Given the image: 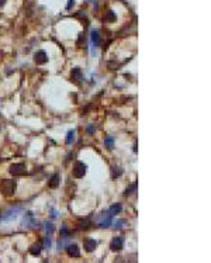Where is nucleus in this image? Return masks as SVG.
<instances>
[{
  "label": "nucleus",
  "instance_id": "1",
  "mask_svg": "<svg viewBox=\"0 0 211 263\" xmlns=\"http://www.w3.org/2000/svg\"><path fill=\"white\" fill-rule=\"evenodd\" d=\"M16 187H17V183L16 180H3V182L0 183V193L4 196H11L14 194V191H16Z\"/></svg>",
  "mask_w": 211,
  "mask_h": 263
},
{
  "label": "nucleus",
  "instance_id": "2",
  "mask_svg": "<svg viewBox=\"0 0 211 263\" xmlns=\"http://www.w3.org/2000/svg\"><path fill=\"white\" fill-rule=\"evenodd\" d=\"M73 176L76 179H82L86 174V165L83 162H76L73 165Z\"/></svg>",
  "mask_w": 211,
  "mask_h": 263
},
{
  "label": "nucleus",
  "instance_id": "3",
  "mask_svg": "<svg viewBox=\"0 0 211 263\" xmlns=\"http://www.w3.org/2000/svg\"><path fill=\"white\" fill-rule=\"evenodd\" d=\"M8 170H10V173L13 176H21V174L25 173V166L23 163H13Z\"/></svg>",
  "mask_w": 211,
  "mask_h": 263
},
{
  "label": "nucleus",
  "instance_id": "4",
  "mask_svg": "<svg viewBox=\"0 0 211 263\" xmlns=\"http://www.w3.org/2000/svg\"><path fill=\"white\" fill-rule=\"evenodd\" d=\"M34 61H35L37 65H44V63L48 62V55H47L45 51H38L34 57Z\"/></svg>",
  "mask_w": 211,
  "mask_h": 263
},
{
  "label": "nucleus",
  "instance_id": "5",
  "mask_svg": "<svg viewBox=\"0 0 211 263\" xmlns=\"http://www.w3.org/2000/svg\"><path fill=\"white\" fill-rule=\"evenodd\" d=\"M122 245H124V238H122V236H117V238L113 239V242H111L110 248H111V251L118 252V251H121L122 249Z\"/></svg>",
  "mask_w": 211,
  "mask_h": 263
},
{
  "label": "nucleus",
  "instance_id": "6",
  "mask_svg": "<svg viewBox=\"0 0 211 263\" xmlns=\"http://www.w3.org/2000/svg\"><path fill=\"white\" fill-rule=\"evenodd\" d=\"M66 252L70 258H79L80 256V251H79V246L77 245H69L66 248Z\"/></svg>",
  "mask_w": 211,
  "mask_h": 263
},
{
  "label": "nucleus",
  "instance_id": "7",
  "mask_svg": "<svg viewBox=\"0 0 211 263\" xmlns=\"http://www.w3.org/2000/svg\"><path fill=\"white\" fill-rule=\"evenodd\" d=\"M59 183H61V174H59V173H55V174H52V177L49 179L48 186L51 187V189H55V187L59 186Z\"/></svg>",
  "mask_w": 211,
  "mask_h": 263
},
{
  "label": "nucleus",
  "instance_id": "8",
  "mask_svg": "<svg viewBox=\"0 0 211 263\" xmlns=\"http://www.w3.org/2000/svg\"><path fill=\"white\" fill-rule=\"evenodd\" d=\"M96 246H97V242L94 239H86L85 241V249L87 252H93L96 249Z\"/></svg>",
  "mask_w": 211,
  "mask_h": 263
},
{
  "label": "nucleus",
  "instance_id": "9",
  "mask_svg": "<svg viewBox=\"0 0 211 263\" xmlns=\"http://www.w3.org/2000/svg\"><path fill=\"white\" fill-rule=\"evenodd\" d=\"M70 77H72L73 80H79V79H82V70H80V68H73L72 72H70Z\"/></svg>",
  "mask_w": 211,
  "mask_h": 263
},
{
  "label": "nucleus",
  "instance_id": "10",
  "mask_svg": "<svg viewBox=\"0 0 211 263\" xmlns=\"http://www.w3.org/2000/svg\"><path fill=\"white\" fill-rule=\"evenodd\" d=\"M41 249H42L41 245H33V246L30 248V253L33 256H38L41 253Z\"/></svg>",
  "mask_w": 211,
  "mask_h": 263
},
{
  "label": "nucleus",
  "instance_id": "11",
  "mask_svg": "<svg viewBox=\"0 0 211 263\" xmlns=\"http://www.w3.org/2000/svg\"><path fill=\"white\" fill-rule=\"evenodd\" d=\"M92 42H93L94 47H99V45H100V37H99L97 31H92Z\"/></svg>",
  "mask_w": 211,
  "mask_h": 263
},
{
  "label": "nucleus",
  "instance_id": "12",
  "mask_svg": "<svg viewBox=\"0 0 211 263\" xmlns=\"http://www.w3.org/2000/svg\"><path fill=\"white\" fill-rule=\"evenodd\" d=\"M121 210H122V207H121V204H115V206H113L111 208H110V217L111 215H115V214H118V213H121Z\"/></svg>",
  "mask_w": 211,
  "mask_h": 263
},
{
  "label": "nucleus",
  "instance_id": "13",
  "mask_svg": "<svg viewBox=\"0 0 211 263\" xmlns=\"http://www.w3.org/2000/svg\"><path fill=\"white\" fill-rule=\"evenodd\" d=\"M135 189H137V183H132V184H131L130 187H128V189H127L125 191H124V194L125 196H130V194H132V193H134V190Z\"/></svg>",
  "mask_w": 211,
  "mask_h": 263
},
{
  "label": "nucleus",
  "instance_id": "14",
  "mask_svg": "<svg viewBox=\"0 0 211 263\" xmlns=\"http://www.w3.org/2000/svg\"><path fill=\"white\" fill-rule=\"evenodd\" d=\"M115 18H117V17H115L114 11H111V10H110V11L107 13V16H106V20L107 21H115Z\"/></svg>",
  "mask_w": 211,
  "mask_h": 263
},
{
  "label": "nucleus",
  "instance_id": "15",
  "mask_svg": "<svg viewBox=\"0 0 211 263\" xmlns=\"http://www.w3.org/2000/svg\"><path fill=\"white\" fill-rule=\"evenodd\" d=\"M122 170L120 169V167H113V177H118V176H121Z\"/></svg>",
  "mask_w": 211,
  "mask_h": 263
},
{
  "label": "nucleus",
  "instance_id": "16",
  "mask_svg": "<svg viewBox=\"0 0 211 263\" xmlns=\"http://www.w3.org/2000/svg\"><path fill=\"white\" fill-rule=\"evenodd\" d=\"M73 135H75L73 131H69V132H68V137H66V142H68V144H72L73 142Z\"/></svg>",
  "mask_w": 211,
  "mask_h": 263
},
{
  "label": "nucleus",
  "instance_id": "17",
  "mask_svg": "<svg viewBox=\"0 0 211 263\" xmlns=\"http://www.w3.org/2000/svg\"><path fill=\"white\" fill-rule=\"evenodd\" d=\"M113 144H114V139H113L111 137L106 138V145L109 146V148H113Z\"/></svg>",
  "mask_w": 211,
  "mask_h": 263
},
{
  "label": "nucleus",
  "instance_id": "18",
  "mask_svg": "<svg viewBox=\"0 0 211 263\" xmlns=\"http://www.w3.org/2000/svg\"><path fill=\"white\" fill-rule=\"evenodd\" d=\"M73 6H75V0H69V2H68V6H66V8H68V10H70Z\"/></svg>",
  "mask_w": 211,
  "mask_h": 263
},
{
  "label": "nucleus",
  "instance_id": "19",
  "mask_svg": "<svg viewBox=\"0 0 211 263\" xmlns=\"http://www.w3.org/2000/svg\"><path fill=\"white\" fill-rule=\"evenodd\" d=\"M45 246H51V239L49 238H45Z\"/></svg>",
  "mask_w": 211,
  "mask_h": 263
},
{
  "label": "nucleus",
  "instance_id": "20",
  "mask_svg": "<svg viewBox=\"0 0 211 263\" xmlns=\"http://www.w3.org/2000/svg\"><path fill=\"white\" fill-rule=\"evenodd\" d=\"M61 232H62V235L65 236V235L68 234V228H66V227H63V228H62V231H61Z\"/></svg>",
  "mask_w": 211,
  "mask_h": 263
},
{
  "label": "nucleus",
  "instance_id": "21",
  "mask_svg": "<svg viewBox=\"0 0 211 263\" xmlns=\"http://www.w3.org/2000/svg\"><path fill=\"white\" fill-rule=\"evenodd\" d=\"M87 131H89V134L94 132V127H93V125H90V127H89V130H87Z\"/></svg>",
  "mask_w": 211,
  "mask_h": 263
},
{
  "label": "nucleus",
  "instance_id": "22",
  "mask_svg": "<svg viewBox=\"0 0 211 263\" xmlns=\"http://www.w3.org/2000/svg\"><path fill=\"white\" fill-rule=\"evenodd\" d=\"M6 4V0H0V6H4Z\"/></svg>",
  "mask_w": 211,
  "mask_h": 263
}]
</instances>
